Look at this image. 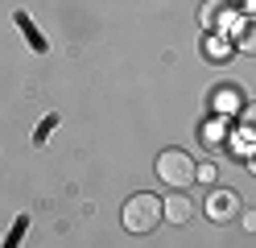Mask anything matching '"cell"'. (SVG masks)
<instances>
[{
    "label": "cell",
    "instance_id": "6",
    "mask_svg": "<svg viewBox=\"0 0 256 248\" xmlns=\"http://www.w3.org/2000/svg\"><path fill=\"white\" fill-rule=\"evenodd\" d=\"M236 46L244 50V54H256V17L236 25Z\"/></svg>",
    "mask_w": 256,
    "mask_h": 248
},
{
    "label": "cell",
    "instance_id": "10",
    "mask_svg": "<svg viewBox=\"0 0 256 248\" xmlns=\"http://www.w3.org/2000/svg\"><path fill=\"white\" fill-rule=\"evenodd\" d=\"M244 128H248V132H256V104H248V108H244Z\"/></svg>",
    "mask_w": 256,
    "mask_h": 248
},
{
    "label": "cell",
    "instance_id": "4",
    "mask_svg": "<svg viewBox=\"0 0 256 248\" xmlns=\"http://www.w3.org/2000/svg\"><path fill=\"white\" fill-rule=\"evenodd\" d=\"M162 211H166V219H170V223H190V215H194V203H190L186 194H170L166 203H162Z\"/></svg>",
    "mask_w": 256,
    "mask_h": 248
},
{
    "label": "cell",
    "instance_id": "2",
    "mask_svg": "<svg viewBox=\"0 0 256 248\" xmlns=\"http://www.w3.org/2000/svg\"><path fill=\"white\" fill-rule=\"evenodd\" d=\"M157 178L166 182V186L174 190H186L190 182L198 178V165L190 153H182V149H162V157H157Z\"/></svg>",
    "mask_w": 256,
    "mask_h": 248
},
{
    "label": "cell",
    "instance_id": "9",
    "mask_svg": "<svg viewBox=\"0 0 256 248\" xmlns=\"http://www.w3.org/2000/svg\"><path fill=\"white\" fill-rule=\"evenodd\" d=\"M206 54H211L215 62H223V54H228V42H219V38H211V42H206Z\"/></svg>",
    "mask_w": 256,
    "mask_h": 248
},
{
    "label": "cell",
    "instance_id": "7",
    "mask_svg": "<svg viewBox=\"0 0 256 248\" xmlns=\"http://www.w3.org/2000/svg\"><path fill=\"white\" fill-rule=\"evenodd\" d=\"M240 108V91L236 87H219L215 91V112H236Z\"/></svg>",
    "mask_w": 256,
    "mask_h": 248
},
{
    "label": "cell",
    "instance_id": "3",
    "mask_svg": "<svg viewBox=\"0 0 256 248\" xmlns=\"http://www.w3.org/2000/svg\"><path fill=\"white\" fill-rule=\"evenodd\" d=\"M206 215H211L215 223H228V219L240 215V198H236L232 190H215L211 198H206Z\"/></svg>",
    "mask_w": 256,
    "mask_h": 248
},
{
    "label": "cell",
    "instance_id": "12",
    "mask_svg": "<svg viewBox=\"0 0 256 248\" xmlns=\"http://www.w3.org/2000/svg\"><path fill=\"white\" fill-rule=\"evenodd\" d=\"M244 227H252V231H256V211H248V215H244Z\"/></svg>",
    "mask_w": 256,
    "mask_h": 248
},
{
    "label": "cell",
    "instance_id": "5",
    "mask_svg": "<svg viewBox=\"0 0 256 248\" xmlns=\"http://www.w3.org/2000/svg\"><path fill=\"white\" fill-rule=\"evenodd\" d=\"M219 17H228V0H206V5L198 9V21L206 29H219Z\"/></svg>",
    "mask_w": 256,
    "mask_h": 248
},
{
    "label": "cell",
    "instance_id": "11",
    "mask_svg": "<svg viewBox=\"0 0 256 248\" xmlns=\"http://www.w3.org/2000/svg\"><path fill=\"white\" fill-rule=\"evenodd\" d=\"M198 182H215V165H198Z\"/></svg>",
    "mask_w": 256,
    "mask_h": 248
},
{
    "label": "cell",
    "instance_id": "13",
    "mask_svg": "<svg viewBox=\"0 0 256 248\" xmlns=\"http://www.w3.org/2000/svg\"><path fill=\"white\" fill-rule=\"evenodd\" d=\"M248 13H252V17H256V0H248Z\"/></svg>",
    "mask_w": 256,
    "mask_h": 248
},
{
    "label": "cell",
    "instance_id": "14",
    "mask_svg": "<svg viewBox=\"0 0 256 248\" xmlns=\"http://www.w3.org/2000/svg\"><path fill=\"white\" fill-rule=\"evenodd\" d=\"M248 170H252V174H256V157H252V161H248Z\"/></svg>",
    "mask_w": 256,
    "mask_h": 248
},
{
    "label": "cell",
    "instance_id": "1",
    "mask_svg": "<svg viewBox=\"0 0 256 248\" xmlns=\"http://www.w3.org/2000/svg\"><path fill=\"white\" fill-rule=\"evenodd\" d=\"M162 198L157 194H132L124 203V211H120V219H124V227L128 231H136V236H145V231H153L157 223H162Z\"/></svg>",
    "mask_w": 256,
    "mask_h": 248
},
{
    "label": "cell",
    "instance_id": "8",
    "mask_svg": "<svg viewBox=\"0 0 256 248\" xmlns=\"http://www.w3.org/2000/svg\"><path fill=\"white\" fill-rule=\"evenodd\" d=\"M223 137H228V124H223V120H211V124H206V132H202L206 145H219Z\"/></svg>",
    "mask_w": 256,
    "mask_h": 248
}]
</instances>
